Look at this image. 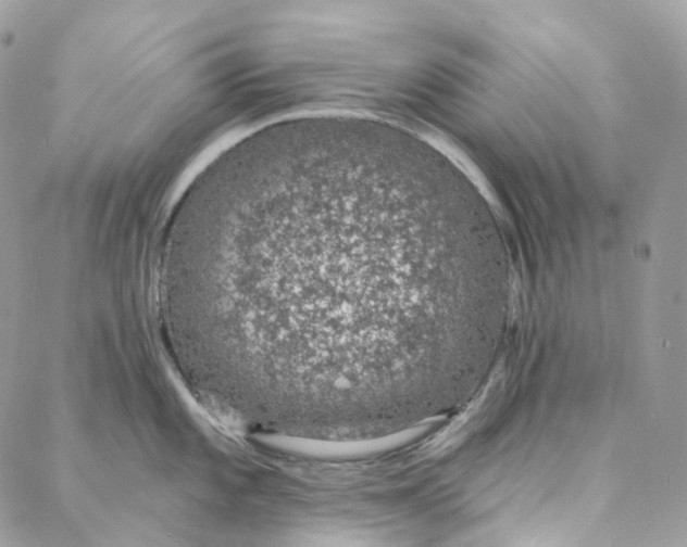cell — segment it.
<instances>
[{
    "mask_svg": "<svg viewBox=\"0 0 687 547\" xmlns=\"http://www.w3.org/2000/svg\"><path fill=\"white\" fill-rule=\"evenodd\" d=\"M179 282L195 304L235 313L257 396L345 419L436 393L503 294L509 265L475 188L432 145L324 124L234 168Z\"/></svg>",
    "mask_w": 687,
    "mask_h": 547,
    "instance_id": "obj_1",
    "label": "cell"
}]
</instances>
